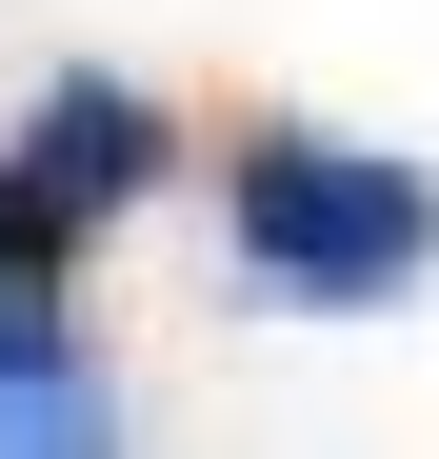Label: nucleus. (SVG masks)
<instances>
[{"label":"nucleus","instance_id":"f257e3e1","mask_svg":"<svg viewBox=\"0 0 439 459\" xmlns=\"http://www.w3.org/2000/svg\"><path fill=\"white\" fill-rule=\"evenodd\" d=\"M220 200H240V260L280 299H400L439 260V180L380 160V140H340V120H240L220 140Z\"/></svg>","mask_w":439,"mask_h":459},{"label":"nucleus","instance_id":"f03ea898","mask_svg":"<svg viewBox=\"0 0 439 459\" xmlns=\"http://www.w3.org/2000/svg\"><path fill=\"white\" fill-rule=\"evenodd\" d=\"M140 180H160V100L140 81H40L21 140H0V299H40Z\"/></svg>","mask_w":439,"mask_h":459},{"label":"nucleus","instance_id":"7ed1b4c3","mask_svg":"<svg viewBox=\"0 0 439 459\" xmlns=\"http://www.w3.org/2000/svg\"><path fill=\"white\" fill-rule=\"evenodd\" d=\"M0 459H120V400L60 299H0Z\"/></svg>","mask_w":439,"mask_h":459}]
</instances>
